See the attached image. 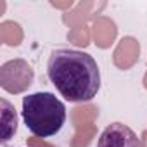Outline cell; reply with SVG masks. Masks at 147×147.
I'll list each match as a JSON object with an SVG mask.
<instances>
[{"label":"cell","mask_w":147,"mask_h":147,"mask_svg":"<svg viewBox=\"0 0 147 147\" xmlns=\"http://www.w3.org/2000/svg\"><path fill=\"white\" fill-rule=\"evenodd\" d=\"M47 75L57 92L69 102L92 100L100 88L97 61L82 50L55 49L47 62Z\"/></svg>","instance_id":"6da1fadb"},{"label":"cell","mask_w":147,"mask_h":147,"mask_svg":"<svg viewBox=\"0 0 147 147\" xmlns=\"http://www.w3.org/2000/svg\"><path fill=\"white\" fill-rule=\"evenodd\" d=\"M23 118L33 135L47 138L64 126L66 106L50 92L30 94L23 97Z\"/></svg>","instance_id":"7a4b0ae2"},{"label":"cell","mask_w":147,"mask_h":147,"mask_svg":"<svg viewBox=\"0 0 147 147\" xmlns=\"http://www.w3.org/2000/svg\"><path fill=\"white\" fill-rule=\"evenodd\" d=\"M97 147H142V140L130 126L123 123H111L102 130Z\"/></svg>","instance_id":"3957f363"},{"label":"cell","mask_w":147,"mask_h":147,"mask_svg":"<svg viewBox=\"0 0 147 147\" xmlns=\"http://www.w3.org/2000/svg\"><path fill=\"white\" fill-rule=\"evenodd\" d=\"M12 62H14L16 73H11L5 66H2V71H0V83H2V88H5V90L9 92L11 87H12V82H19L21 88L24 90L26 87L31 85L33 71H31L30 64H26V62L21 61V59H16V61H12Z\"/></svg>","instance_id":"277c9868"},{"label":"cell","mask_w":147,"mask_h":147,"mask_svg":"<svg viewBox=\"0 0 147 147\" xmlns=\"http://www.w3.org/2000/svg\"><path fill=\"white\" fill-rule=\"evenodd\" d=\"M2 106H4V142H7L11 138V135L16 131L18 128V118H16V111L12 109V106L2 99Z\"/></svg>","instance_id":"5b68a950"}]
</instances>
